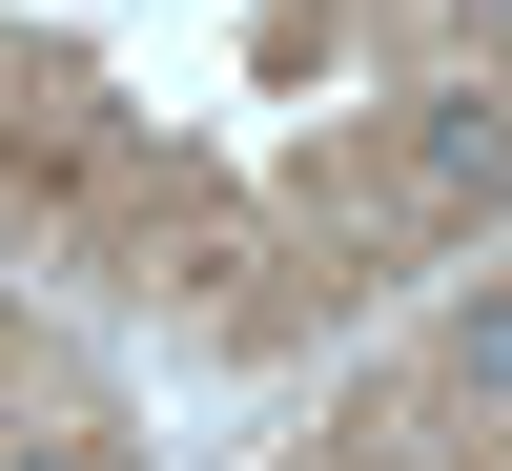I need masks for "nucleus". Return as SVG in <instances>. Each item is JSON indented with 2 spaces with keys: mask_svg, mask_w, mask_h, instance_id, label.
<instances>
[{
  "mask_svg": "<svg viewBox=\"0 0 512 471\" xmlns=\"http://www.w3.org/2000/svg\"><path fill=\"white\" fill-rule=\"evenodd\" d=\"M431 185H451V205H512V123H492V103L431 123Z\"/></svg>",
  "mask_w": 512,
  "mask_h": 471,
  "instance_id": "f257e3e1",
  "label": "nucleus"
},
{
  "mask_svg": "<svg viewBox=\"0 0 512 471\" xmlns=\"http://www.w3.org/2000/svg\"><path fill=\"white\" fill-rule=\"evenodd\" d=\"M472 390H492V410H512V308H472Z\"/></svg>",
  "mask_w": 512,
  "mask_h": 471,
  "instance_id": "f03ea898",
  "label": "nucleus"
},
{
  "mask_svg": "<svg viewBox=\"0 0 512 471\" xmlns=\"http://www.w3.org/2000/svg\"><path fill=\"white\" fill-rule=\"evenodd\" d=\"M492 21H512V0H492Z\"/></svg>",
  "mask_w": 512,
  "mask_h": 471,
  "instance_id": "20e7f679",
  "label": "nucleus"
},
{
  "mask_svg": "<svg viewBox=\"0 0 512 471\" xmlns=\"http://www.w3.org/2000/svg\"><path fill=\"white\" fill-rule=\"evenodd\" d=\"M21 471H103V451H21Z\"/></svg>",
  "mask_w": 512,
  "mask_h": 471,
  "instance_id": "7ed1b4c3",
  "label": "nucleus"
}]
</instances>
